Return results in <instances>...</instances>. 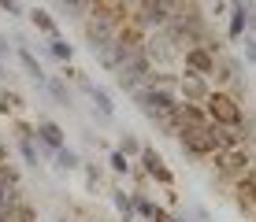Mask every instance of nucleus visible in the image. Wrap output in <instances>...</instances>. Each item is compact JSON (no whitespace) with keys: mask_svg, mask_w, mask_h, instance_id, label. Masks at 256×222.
I'll return each instance as SVG.
<instances>
[{"mask_svg":"<svg viewBox=\"0 0 256 222\" xmlns=\"http://www.w3.org/2000/svg\"><path fill=\"white\" fill-rule=\"evenodd\" d=\"M134 100L141 104V111H145L152 122H164V126H178V100H174L167 89H160V85L134 89Z\"/></svg>","mask_w":256,"mask_h":222,"instance_id":"obj_1","label":"nucleus"},{"mask_svg":"<svg viewBox=\"0 0 256 222\" xmlns=\"http://www.w3.org/2000/svg\"><path fill=\"white\" fill-rule=\"evenodd\" d=\"M174 11H178V0H141L138 7V26H164L174 19Z\"/></svg>","mask_w":256,"mask_h":222,"instance_id":"obj_2","label":"nucleus"},{"mask_svg":"<svg viewBox=\"0 0 256 222\" xmlns=\"http://www.w3.org/2000/svg\"><path fill=\"white\" fill-rule=\"evenodd\" d=\"M208 100V119L212 122H219V126H230V130H238L242 126V111H238V104L230 100V96H223V93H208L204 96Z\"/></svg>","mask_w":256,"mask_h":222,"instance_id":"obj_3","label":"nucleus"},{"mask_svg":"<svg viewBox=\"0 0 256 222\" xmlns=\"http://www.w3.org/2000/svg\"><path fill=\"white\" fill-rule=\"evenodd\" d=\"M148 74H152V63H148L145 52H138V56H130L126 63L119 67V85L134 93V89H141V82H145Z\"/></svg>","mask_w":256,"mask_h":222,"instance_id":"obj_4","label":"nucleus"},{"mask_svg":"<svg viewBox=\"0 0 256 222\" xmlns=\"http://www.w3.org/2000/svg\"><path fill=\"white\" fill-rule=\"evenodd\" d=\"M86 37H90V44H93V52H108V44L116 41V26H112V19H104V15H96V19H90L86 22Z\"/></svg>","mask_w":256,"mask_h":222,"instance_id":"obj_5","label":"nucleus"},{"mask_svg":"<svg viewBox=\"0 0 256 222\" xmlns=\"http://www.w3.org/2000/svg\"><path fill=\"white\" fill-rule=\"evenodd\" d=\"M178 141L182 148H190L193 156H208V141H204V126H178Z\"/></svg>","mask_w":256,"mask_h":222,"instance_id":"obj_6","label":"nucleus"},{"mask_svg":"<svg viewBox=\"0 0 256 222\" xmlns=\"http://www.w3.org/2000/svg\"><path fill=\"white\" fill-rule=\"evenodd\" d=\"M186 67H193V74H216V59H212V52L200 48V44L186 48Z\"/></svg>","mask_w":256,"mask_h":222,"instance_id":"obj_7","label":"nucleus"},{"mask_svg":"<svg viewBox=\"0 0 256 222\" xmlns=\"http://www.w3.org/2000/svg\"><path fill=\"white\" fill-rule=\"evenodd\" d=\"M219 171H223V174H245V171H249V152H242V148L223 152V156H219Z\"/></svg>","mask_w":256,"mask_h":222,"instance_id":"obj_8","label":"nucleus"},{"mask_svg":"<svg viewBox=\"0 0 256 222\" xmlns=\"http://www.w3.org/2000/svg\"><path fill=\"white\" fill-rule=\"evenodd\" d=\"M141 163H145V171L152 174V178H160L164 185H171V171L164 167V159L152 152V148H141Z\"/></svg>","mask_w":256,"mask_h":222,"instance_id":"obj_9","label":"nucleus"},{"mask_svg":"<svg viewBox=\"0 0 256 222\" xmlns=\"http://www.w3.org/2000/svg\"><path fill=\"white\" fill-rule=\"evenodd\" d=\"M38 137L45 141V145L52 148V152H60V148H64V130H60L56 122H48V119H45V122L38 126Z\"/></svg>","mask_w":256,"mask_h":222,"instance_id":"obj_10","label":"nucleus"},{"mask_svg":"<svg viewBox=\"0 0 256 222\" xmlns=\"http://www.w3.org/2000/svg\"><path fill=\"white\" fill-rule=\"evenodd\" d=\"M182 89H186V100H200V96H208L200 74H186V78H182Z\"/></svg>","mask_w":256,"mask_h":222,"instance_id":"obj_11","label":"nucleus"},{"mask_svg":"<svg viewBox=\"0 0 256 222\" xmlns=\"http://www.w3.org/2000/svg\"><path fill=\"white\" fill-rule=\"evenodd\" d=\"M56 4L64 7L67 15H74V19H82V15L90 11V4H93V0H56Z\"/></svg>","mask_w":256,"mask_h":222,"instance_id":"obj_12","label":"nucleus"},{"mask_svg":"<svg viewBox=\"0 0 256 222\" xmlns=\"http://www.w3.org/2000/svg\"><path fill=\"white\" fill-rule=\"evenodd\" d=\"M30 19H34V26H38L41 33H48V37H56V22L48 19V11H30Z\"/></svg>","mask_w":256,"mask_h":222,"instance_id":"obj_13","label":"nucleus"},{"mask_svg":"<svg viewBox=\"0 0 256 222\" xmlns=\"http://www.w3.org/2000/svg\"><path fill=\"white\" fill-rule=\"evenodd\" d=\"M56 163L64 167V171H74V167H82V159H78V152H70V148H60V152H56Z\"/></svg>","mask_w":256,"mask_h":222,"instance_id":"obj_14","label":"nucleus"},{"mask_svg":"<svg viewBox=\"0 0 256 222\" xmlns=\"http://www.w3.org/2000/svg\"><path fill=\"white\" fill-rule=\"evenodd\" d=\"M48 52H52L56 59H70V52H74V48H70V44H67V41L60 37V33H56V37L48 41Z\"/></svg>","mask_w":256,"mask_h":222,"instance_id":"obj_15","label":"nucleus"},{"mask_svg":"<svg viewBox=\"0 0 256 222\" xmlns=\"http://www.w3.org/2000/svg\"><path fill=\"white\" fill-rule=\"evenodd\" d=\"M19 59H22V67H26V70H30V78H34V82H45V74H41V67H38V59H34V56H30V52H26V48L19 52Z\"/></svg>","mask_w":256,"mask_h":222,"instance_id":"obj_16","label":"nucleus"},{"mask_svg":"<svg viewBox=\"0 0 256 222\" xmlns=\"http://www.w3.org/2000/svg\"><path fill=\"white\" fill-rule=\"evenodd\" d=\"M90 96H93V100H96V108H100V115H112V111H116V108H112V96L108 93H104V89H90Z\"/></svg>","mask_w":256,"mask_h":222,"instance_id":"obj_17","label":"nucleus"},{"mask_svg":"<svg viewBox=\"0 0 256 222\" xmlns=\"http://www.w3.org/2000/svg\"><path fill=\"white\" fill-rule=\"evenodd\" d=\"M119 152H122V156H141V141H138V137H130V133H122Z\"/></svg>","mask_w":256,"mask_h":222,"instance_id":"obj_18","label":"nucleus"},{"mask_svg":"<svg viewBox=\"0 0 256 222\" xmlns=\"http://www.w3.org/2000/svg\"><path fill=\"white\" fill-rule=\"evenodd\" d=\"M108 163H112V171H116V174H126V171H130V159L122 156L119 148H116V152H112V159H108Z\"/></svg>","mask_w":256,"mask_h":222,"instance_id":"obj_19","label":"nucleus"},{"mask_svg":"<svg viewBox=\"0 0 256 222\" xmlns=\"http://www.w3.org/2000/svg\"><path fill=\"white\" fill-rule=\"evenodd\" d=\"M116 208L130 219V215H134V197H126V193H116Z\"/></svg>","mask_w":256,"mask_h":222,"instance_id":"obj_20","label":"nucleus"},{"mask_svg":"<svg viewBox=\"0 0 256 222\" xmlns=\"http://www.w3.org/2000/svg\"><path fill=\"white\" fill-rule=\"evenodd\" d=\"M22 156H26V163H34V167H38V152H34V141H30V133H26V137H22Z\"/></svg>","mask_w":256,"mask_h":222,"instance_id":"obj_21","label":"nucleus"},{"mask_svg":"<svg viewBox=\"0 0 256 222\" xmlns=\"http://www.w3.org/2000/svg\"><path fill=\"white\" fill-rule=\"evenodd\" d=\"M48 93H52V96H56V100H60V104H67V100H70V96H67V89H64V85H60V82H48Z\"/></svg>","mask_w":256,"mask_h":222,"instance_id":"obj_22","label":"nucleus"},{"mask_svg":"<svg viewBox=\"0 0 256 222\" xmlns=\"http://www.w3.org/2000/svg\"><path fill=\"white\" fill-rule=\"evenodd\" d=\"M0 7H4L8 15H22V4H19V0H0Z\"/></svg>","mask_w":256,"mask_h":222,"instance_id":"obj_23","label":"nucleus"},{"mask_svg":"<svg viewBox=\"0 0 256 222\" xmlns=\"http://www.w3.org/2000/svg\"><path fill=\"white\" fill-rule=\"evenodd\" d=\"M245 56H249V63H256V41H245Z\"/></svg>","mask_w":256,"mask_h":222,"instance_id":"obj_24","label":"nucleus"},{"mask_svg":"<svg viewBox=\"0 0 256 222\" xmlns=\"http://www.w3.org/2000/svg\"><path fill=\"white\" fill-rule=\"evenodd\" d=\"M171 222H182V219H171Z\"/></svg>","mask_w":256,"mask_h":222,"instance_id":"obj_25","label":"nucleus"},{"mask_svg":"<svg viewBox=\"0 0 256 222\" xmlns=\"http://www.w3.org/2000/svg\"><path fill=\"white\" fill-rule=\"evenodd\" d=\"M52 4H56V0H52Z\"/></svg>","mask_w":256,"mask_h":222,"instance_id":"obj_26","label":"nucleus"}]
</instances>
